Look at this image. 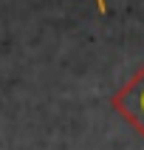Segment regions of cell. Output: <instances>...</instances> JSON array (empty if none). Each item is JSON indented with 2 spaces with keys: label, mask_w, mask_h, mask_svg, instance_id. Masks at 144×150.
<instances>
[{
  "label": "cell",
  "mask_w": 144,
  "mask_h": 150,
  "mask_svg": "<svg viewBox=\"0 0 144 150\" xmlns=\"http://www.w3.org/2000/svg\"><path fill=\"white\" fill-rule=\"evenodd\" d=\"M113 105L130 125L144 136V68L113 96Z\"/></svg>",
  "instance_id": "obj_1"
},
{
  "label": "cell",
  "mask_w": 144,
  "mask_h": 150,
  "mask_svg": "<svg viewBox=\"0 0 144 150\" xmlns=\"http://www.w3.org/2000/svg\"><path fill=\"white\" fill-rule=\"evenodd\" d=\"M96 3H99V11H105V0H96Z\"/></svg>",
  "instance_id": "obj_2"
}]
</instances>
